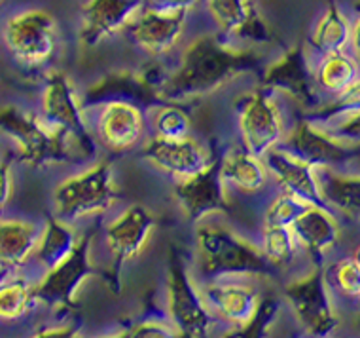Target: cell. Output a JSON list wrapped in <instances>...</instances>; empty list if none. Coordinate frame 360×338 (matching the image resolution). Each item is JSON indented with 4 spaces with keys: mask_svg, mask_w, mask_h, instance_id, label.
<instances>
[{
    "mask_svg": "<svg viewBox=\"0 0 360 338\" xmlns=\"http://www.w3.org/2000/svg\"><path fill=\"white\" fill-rule=\"evenodd\" d=\"M260 56L252 50H233L222 44L217 37L205 35L188 46L174 75L167 78L162 88L163 103L199 99L239 76L260 70Z\"/></svg>",
    "mask_w": 360,
    "mask_h": 338,
    "instance_id": "6da1fadb",
    "label": "cell"
},
{
    "mask_svg": "<svg viewBox=\"0 0 360 338\" xmlns=\"http://www.w3.org/2000/svg\"><path fill=\"white\" fill-rule=\"evenodd\" d=\"M0 133H4L15 144L19 162L29 168L38 169L84 160L76 143L67 133L51 127L44 118L15 105L0 107Z\"/></svg>",
    "mask_w": 360,
    "mask_h": 338,
    "instance_id": "7a4b0ae2",
    "label": "cell"
},
{
    "mask_svg": "<svg viewBox=\"0 0 360 338\" xmlns=\"http://www.w3.org/2000/svg\"><path fill=\"white\" fill-rule=\"evenodd\" d=\"M201 270L209 277L271 276L274 266L262 249L239 238L233 232L218 226H203L195 234Z\"/></svg>",
    "mask_w": 360,
    "mask_h": 338,
    "instance_id": "3957f363",
    "label": "cell"
},
{
    "mask_svg": "<svg viewBox=\"0 0 360 338\" xmlns=\"http://www.w3.org/2000/svg\"><path fill=\"white\" fill-rule=\"evenodd\" d=\"M116 200L118 187L110 162H101L80 175L69 177L53 190L56 217L67 223L105 213Z\"/></svg>",
    "mask_w": 360,
    "mask_h": 338,
    "instance_id": "277c9868",
    "label": "cell"
},
{
    "mask_svg": "<svg viewBox=\"0 0 360 338\" xmlns=\"http://www.w3.org/2000/svg\"><path fill=\"white\" fill-rule=\"evenodd\" d=\"M167 306L169 318L179 337H209L214 325L212 310L205 294H201L188 274L176 247L169 251L167 264Z\"/></svg>",
    "mask_w": 360,
    "mask_h": 338,
    "instance_id": "5b68a950",
    "label": "cell"
},
{
    "mask_svg": "<svg viewBox=\"0 0 360 338\" xmlns=\"http://www.w3.org/2000/svg\"><path fill=\"white\" fill-rule=\"evenodd\" d=\"M57 23L48 10L32 8L15 13L4 25V44L25 67H42L56 56Z\"/></svg>",
    "mask_w": 360,
    "mask_h": 338,
    "instance_id": "8992f818",
    "label": "cell"
},
{
    "mask_svg": "<svg viewBox=\"0 0 360 338\" xmlns=\"http://www.w3.org/2000/svg\"><path fill=\"white\" fill-rule=\"evenodd\" d=\"M285 296L305 334L317 338L334 334L340 320L332 304L326 274L321 266H315L309 276L288 283Z\"/></svg>",
    "mask_w": 360,
    "mask_h": 338,
    "instance_id": "52a82bcc",
    "label": "cell"
},
{
    "mask_svg": "<svg viewBox=\"0 0 360 338\" xmlns=\"http://www.w3.org/2000/svg\"><path fill=\"white\" fill-rule=\"evenodd\" d=\"M91 239L94 232L82 236L69 257L63 258L53 268L46 270L42 280L34 285L38 302H44L46 306L56 310H70L76 306V294L80 291L82 283L95 274L89 257Z\"/></svg>",
    "mask_w": 360,
    "mask_h": 338,
    "instance_id": "ba28073f",
    "label": "cell"
},
{
    "mask_svg": "<svg viewBox=\"0 0 360 338\" xmlns=\"http://www.w3.org/2000/svg\"><path fill=\"white\" fill-rule=\"evenodd\" d=\"M42 116L51 127L61 130L75 141L84 160L95 156V143L87 130L82 101H78L72 84L63 73H51L46 80Z\"/></svg>",
    "mask_w": 360,
    "mask_h": 338,
    "instance_id": "9c48e42d",
    "label": "cell"
},
{
    "mask_svg": "<svg viewBox=\"0 0 360 338\" xmlns=\"http://www.w3.org/2000/svg\"><path fill=\"white\" fill-rule=\"evenodd\" d=\"M155 228V217L144 206H131L120 215L118 219L112 220L105 232L106 249L110 253L112 264L110 272L105 274L108 287L118 291L120 270L125 263L141 257L146 249L152 232Z\"/></svg>",
    "mask_w": 360,
    "mask_h": 338,
    "instance_id": "30bf717a",
    "label": "cell"
},
{
    "mask_svg": "<svg viewBox=\"0 0 360 338\" xmlns=\"http://www.w3.org/2000/svg\"><path fill=\"white\" fill-rule=\"evenodd\" d=\"M239 130L245 151L260 158L285 139L283 116L266 92H255L239 101Z\"/></svg>",
    "mask_w": 360,
    "mask_h": 338,
    "instance_id": "8fae6325",
    "label": "cell"
},
{
    "mask_svg": "<svg viewBox=\"0 0 360 338\" xmlns=\"http://www.w3.org/2000/svg\"><path fill=\"white\" fill-rule=\"evenodd\" d=\"M286 151L315 169L334 168L359 156V144L345 143L324 132L313 120H302L285 137Z\"/></svg>",
    "mask_w": 360,
    "mask_h": 338,
    "instance_id": "7c38bea8",
    "label": "cell"
},
{
    "mask_svg": "<svg viewBox=\"0 0 360 338\" xmlns=\"http://www.w3.org/2000/svg\"><path fill=\"white\" fill-rule=\"evenodd\" d=\"M174 198L188 220L198 223L209 215L228 211L226 181L220 169V160H214L195 175L180 179L174 187Z\"/></svg>",
    "mask_w": 360,
    "mask_h": 338,
    "instance_id": "4fadbf2b",
    "label": "cell"
},
{
    "mask_svg": "<svg viewBox=\"0 0 360 338\" xmlns=\"http://www.w3.org/2000/svg\"><path fill=\"white\" fill-rule=\"evenodd\" d=\"M116 101L131 103L141 111H152L163 103L160 88L146 80L141 70H114L87 89L86 97L82 101V108H94L97 105L105 107Z\"/></svg>",
    "mask_w": 360,
    "mask_h": 338,
    "instance_id": "5bb4252c",
    "label": "cell"
},
{
    "mask_svg": "<svg viewBox=\"0 0 360 338\" xmlns=\"http://www.w3.org/2000/svg\"><path fill=\"white\" fill-rule=\"evenodd\" d=\"M264 86L285 94L304 108L319 107V86L302 46H296L269 65L264 73Z\"/></svg>",
    "mask_w": 360,
    "mask_h": 338,
    "instance_id": "9a60e30c",
    "label": "cell"
},
{
    "mask_svg": "<svg viewBox=\"0 0 360 338\" xmlns=\"http://www.w3.org/2000/svg\"><path fill=\"white\" fill-rule=\"evenodd\" d=\"M143 8L144 0H87L82 8V44L95 48L118 35L135 21Z\"/></svg>",
    "mask_w": 360,
    "mask_h": 338,
    "instance_id": "2e32d148",
    "label": "cell"
},
{
    "mask_svg": "<svg viewBox=\"0 0 360 338\" xmlns=\"http://www.w3.org/2000/svg\"><path fill=\"white\" fill-rule=\"evenodd\" d=\"M141 156L154 168L162 169L176 179H186L212 162L211 152L195 139L154 137L144 144Z\"/></svg>",
    "mask_w": 360,
    "mask_h": 338,
    "instance_id": "e0dca14e",
    "label": "cell"
},
{
    "mask_svg": "<svg viewBox=\"0 0 360 338\" xmlns=\"http://www.w3.org/2000/svg\"><path fill=\"white\" fill-rule=\"evenodd\" d=\"M186 15L188 12L143 8L129 25L131 38L148 56H163L179 44L186 25Z\"/></svg>",
    "mask_w": 360,
    "mask_h": 338,
    "instance_id": "ac0fdd59",
    "label": "cell"
},
{
    "mask_svg": "<svg viewBox=\"0 0 360 338\" xmlns=\"http://www.w3.org/2000/svg\"><path fill=\"white\" fill-rule=\"evenodd\" d=\"M264 160H266L269 173L275 177V181L281 187V192L298 196L300 200L307 204L326 206L321 194L317 169L313 165L281 149H271L264 156Z\"/></svg>",
    "mask_w": 360,
    "mask_h": 338,
    "instance_id": "d6986e66",
    "label": "cell"
},
{
    "mask_svg": "<svg viewBox=\"0 0 360 338\" xmlns=\"http://www.w3.org/2000/svg\"><path fill=\"white\" fill-rule=\"evenodd\" d=\"M292 232L302 249L311 257L315 266L323 264L324 255L340 242L342 230L328 206L311 204L292 225Z\"/></svg>",
    "mask_w": 360,
    "mask_h": 338,
    "instance_id": "ffe728a7",
    "label": "cell"
},
{
    "mask_svg": "<svg viewBox=\"0 0 360 338\" xmlns=\"http://www.w3.org/2000/svg\"><path fill=\"white\" fill-rule=\"evenodd\" d=\"M144 111L131 103L116 101L101 111L99 135L105 146L114 152L135 149L144 135Z\"/></svg>",
    "mask_w": 360,
    "mask_h": 338,
    "instance_id": "44dd1931",
    "label": "cell"
},
{
    "mask_svg": "<svg viewBox=\"0 0 360 338\" xmlns=\"http://www.w3.org/2000/svg\"><path fill=\"white\" fill-rule=\"evenodd\" d=\"M207 8L226 35L249 38L252 42H267L274 37L252 0H207Z\"/></svg>",
    "mask_w": 360,
    "mask_h": 338,
    "instance_id": "7402d4cb",
    "label": "cell"
},
{
    "mask_svg": "<svg viewBox=\"0 0 360 338\" xmlns=\"http://www.w3.org/2000/svg\"><path fill=\"white\" fill-rule=\"evenodd\" d=\"M205 299L212 313L230 321L239 329L249 325L260 306V294L249 285L239 283H217L205 289Z\"/></svg>",
    "mask_w": 360,
    "mask_h": 338,
    "instance_id": "603a6c76",
    "label": "cell"
},
{
    "mask_svg": "<svg viewBox=\"0 0 360 338\" xmlns=\"http://www.w3.org/2000/svg\"><path fill=\"white\" fill-rule=\"evenodd\" d=\"M40 228L29 220H0V270H18L34 255Z\"/></svg>",
    "mask_w": 360,
    "mask_h": 338,
    "instance_id": "cb8c5ba5",
    "label": "cell"
},
{
    "mask_svg": "<svg viewBox=\"0 0 360 338\" xmlns=\"http://www.w3.org/2000/svg\"><path fill=\"white\" fill-rule=\"evenodd\" d=\"M220 169L224 181L247 194H255L262 190L269 179V169L264 158L255 156L249 151L230 152L224 160H220Z\"/></svg>",
    "mask_w": 360,
    "mask_h": 338,
    "instance_id": "d4e9b609",
    "label": "cell"
},
{
    "mask_svg": "<svg viewBox=\"0 0 360 338\" xmlns=\"http://www.w3.org/2000/svg\"><path fill=\"white\" fill-rule=\"evenodd\" d=\"M76 244H78V236L67 220L59 217H48L40 232V239H38L32 258L44 270H50L61 263L63 258L69 257Z\"/></svg>",
    "mask_w": 360,
    "mask_h": 338,
    "instance_id": "484cf974",
    "label": "cell"
},
{
    "mask_svg": "<svg viewBox=\"0 0 360 338\" xmlns=\"http://www.w3.org/2000/svg\"><path fill=\"white\" fill-rule=\"evenodd\" d=\"M317 175L324 204L360 219V175H342L330 168L317 169Z\"/></svg>",
    "mask_w": 360,
    "mask_h": 338,
    "instance_id": "4316f807",
    "label": "cell"
},
{
    "mask_svg": "<svg viewBox=\"0 0 360 338\" xmlns=\"http://www.w3.org/2000/svg\"><path fill=\"white\" fill-rule=\"evenodd\" d=\"M351 40V23L343 15L340 8L335 6L334 0H328V8L321 19L317 27L313 29L309 37V46L315 54L321 57L340 54L349 48Z\"/></svg>",
    "mask_w": 360,
    "mask_h": 338,
    "instance_id": "83f0119b",
    "label": "cell"
},
{
    "mask_svg": "<svg viewBox=\"0 0 360 338\" xmlns=\"http://www.w3.org/2000/svg\"><path fill=\"white\" fill-rule=\"evenodd\" d=\"M359 76V63L354 61L353 56H347L345 51L321 57V65L315 70L319 89H323L324 94L332 95V97L342 94L343 89H347Z\"/></svg>",
    "mask_w": 360,
    "mask_h": 338,
    "instance_id": "f1b7e54d",
    "label": "cell"
},
{
    "mask_svg": "<svg viewBox=\"0 0 360 338\" xmlns=\"http://www.w3.org/2000/svg\"><path fill=\"white\" fill-rule=\"evenodd\" d=\"M38 304L34 285L23 277H8L0 282V321H19Z\"/></svg>",
    "mask_w": 360,
    "mask_h": 338,
    "instance_id": "f546056e",
    "label": "cell"
},
{
    "mask_svg": "<svg viewBox=\"0 0 360 338\" xmlns=\"http://www.w3.org/2000/svg\"><path fill=\"white\" fill-rule=\"evenodd\" d=\"M298 242L288 226H266L262 232V253L274 268H286L296 258Z\"/></svg>",
    "mask_w": 360,
    "mask_h": 338,
    "instance_id": "4dcf8cb0",
    "label": "cell"
},
{
    "mask_svg": "<svg viewBox=\"0 0 360 338\" xmlns=\"http://www.w3.org/2000/svg\"><path fill=\"white\" fill-rule=\"evenodd\" d=\"M356 113H360V76L347 89H343L342 94L335 95L328 105L313 108L309 120L317 122V124H330V122L347 118V116Z\"/></svg>",
    "mask_w": 360,
    "mask_h": 338,
    "instance_id": "1f68e13d",
    "label": "cell"
},
{
    "mask_svg": "<svg viewBox=\"0 0 360 338\" xmlns=\"http://www.w3.org/2000/svg\"><path fill=\"white\" fill-rule=\"evenodd\" d=\"M192 122L176 103H162L155 107L154 132L155 137L162 139H184L190 137Z\"/></svg>",
    "mask_w": 360,
    "mask_h": 338,
    "instance_id": "d6a6232c",
    "label": "cell"
},
{
    "mask_svg": "<svg viewBox=\"0 0 360 338\" xmlns=\"http://www.w3.org/2000/svg\"><path fill=\"white\" fill-rule=\"evenodd\" d=\"M307 201L300 200L298 196H292L288 192H281L275 198L264 215V225L266 226H288L292 228L294 220L307 209Z\"/></svg>",
    "mask_w": 360,
    "mask_h": 338,
    "instance_id": "836d02e7",
    "label": "cell"
},
{
    "mask_svg": "<svg viewBox=\"0 0 360 338\" xmlns=\"http://www.w3.org/2000/svg\"><path fill=\"white\" fill-rule=\"evenodd\" d=\"M332 283L338 293L347 299H359L360 294V268L353 257L343 258L332 266Z\"/></svg>",
    "mask_w": 360,
    "mask_h": 338,
    "instance_id": "e575fe53",
    "label": "cell"
},
{
    "mask_svg": "<svg viewBox=\"0 0 360 338\" xmlns=\"http://www.w3.org/2000/svg\"><path fill=\"white\" fill-rule=\"evenodd\" d=\"M277 313H279V302L275 301V299H266V301H262L260 306H258V312H256V315L252 318V321H250L249 325L237 329L239 332H236L233 337H264V334H267L266 331H269V327L274 325V321L277 320Z\"/></svg>",
    "mask_w": 360,
    "mask_h": 338,
    "instance_id": "d590c367",
    "label": "cell"
},
{
    "mask_svg": "<svg viewBox=\"0 0 360 338\" xmlns=\"http://www.w3.org/2000/svg\"><path fill=\"white\" fill-rule=\"evenodd\" d=\"M174 327L167 325V323H162V321L155 320H146L141 321L137 325L129 327L125 331L118 332V337H129V338H169L174 337Z\"/></svg>",
    "mask_w": 360,
    "mask_h": 338,
    "instance_id": "8d00e7d4",
    "label": "cell"
},
{
    "mask_svg": "<svg viewBox=\"0 0 360 338\" xmlns=\"http://www.w3.org/2000/svg\"><path fill=\"white\" fill-rule=\"evenodd\" d=\"M330 133L345 141V143L359 144L360 146V113L351 114L347 118H342L340 122H335Z\"/></svg>",
    "mask_w": 360,
    "mask_h": 338,
    "instance_id": "74e56055",
    "label": "cell"
},
{
    "mask_svg": "<svg viewBox=\"0 0 360 338\" xmlns=\"http://www.w3.org/2000/svg\"><path fill=\"white\" fill-rule=\"evenodd\" d=\"M82 331L80 321H69V323H63V325H51V327H42L34 332V337L38 338H75L78 337Z\"/></svg>",
    "mask_w": 360,
    "mask_h": 338,
    "instance_id": "f35d334b",
    "label": "cell"
},
{
    "mask_svg": "<svg viewBox=\"0 0 360 338\" xmlns=\"http://www.w3.org/2000/svg\"><path fill=\"white\" fill-rule=\"evenodd\" d=\"M13 192V177L10 162H0V211L8 206Z\"/></svg>",
    "mask_w": 360,
    "mask_h": 338,
    "instance_id": "ab89813d",
    "label": "cell"
},
{
    "mask_svg": "<svg viewBox=\"0 0 360 338\" xmlns=\"http://www.w3.org/2000/svg\"><path fill=\"white\" fill-rule=\"evenodd\" d=\"M150 6L169 12H190L199 0H148Z\"/></svg>",
    "mask_w": 360,
    "mask_h": 338,
    "instance_id": "60d3db41",
    "label": "cell"
},
{
    "mask_svg": "<svg viewBox=\"0 0 360 338\" xmlns=\"http://www.w3.org/2000/svg\"><path fill=\"white\" fill-rule=\"evenodd\" d=\"M349 48H351V56L354 57V61L359 63L360 67V10L356 19H354V23H351V40H349Z\"/></svg>",
    "mask_w": 360,
    "mask_h": 338,
    "instance_id": "b9f144b4",
    "label": "cell"
},
{
    "mask_svg": "<svg viewBox=\"0 0 360 338\" xmlns=\"http://www.w3.org/2000/svg\"><path fill=\"white\" fill-rule=\"evenodd\" d=\"M353 261H354V263H356V264H359V268H360V244L356 245V249H354Z\"/></svg>",
    "mask_w": 360,
    "mask_h": 338,
    "instance_id": "7bdbcfd3",
    "label": "cell"
},
{
    "mask_svg": "<svg viewBox=\"0 0 360 338\" xmlns=\"http://www.w3.org/2000/svg\"><path fill=\"white\" fill-rule=\"evenodd\" d=\"M4 2H6V0H0V6H2V4H4Z\"/></svg>",
    "mask_w": 360,
    "mask_h": 338,
    "instance_id": "ee69618b",
    "label": "cell"
},
{
    "mask_svg": "<svg viewBox=\"0 0 360 338\" xmlns=\"http://www.w3.org/2000/svg\"><path fill=\"white\" fill-rule=\"evenodd\" d=\"M359 301H360V294H359Z\"/></svg>",
    "mask_w": 360,
    "mask_h": 338,
    "instance_id": "f6af8a7d",
    "label": "cell"
},
{
    "mask_svg": "<svg viewBox=\"0 0 360 338\" xmlns=\"http://www.w3.org/2000/svg\"><path fill=\"white\" fill-rule=\"evenodd\" d=\"M359 327H360V321H359Z\"/></svg>",
    "mask_w": 360,
    "mask_h": 338,
    "instance_id": "bcb514c9",
    "label": "cell"
}]
</instances>
